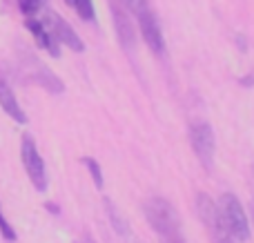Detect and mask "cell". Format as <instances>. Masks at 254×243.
<instances>
[{
  "label": "cell",
  "instance_id": "obj_5",
  "mask_svg": "<svg viewBox=\"0 0 254 243\" xmlns=\"http://www.w3.org/2000/svg\"><path fill=\"white\" fill-rule=\"evenodd\" d=\"M20 154H22V165H25L27 174H29L31 183L36 185V190L43 192L47 190V172H45V161L40 159L38 150H36V143L29 134L22 136V147H20Z\"/></svg>",
  "mask_w": 254,
  "mask_h": 243
},
{
  "label": "cell",
  "instance_id": "obj_9",
  "mask_svg": "<svg viewBox=\"0 0 254 243\" xmlns=\"http://www.w3.org/2000/svg\"><path fill=\"white\" fill-rule=\"evenodd\" d=\"M0 107H2V110L7 112L13 121H18V123H27V114L22 112V107L18 105V101H16V96H13L11 87H9L2 78H0Z\"/></svg>",
  "mask_w": 254,
  "mask_h": 243
},
{
  "label": "cell",
  "instance_id": "obj_15",
  "mask_svg": "<svg viewBox=\"0 0 254 243\" xmlns=\"http://www.w3.org/2000/svg\"><path fill=\"white\" fill-rule=\"evenodd\" d=\"M127 2V7L131 9V11L136 13V16H138V13H143V11H149V0H125Z\"/></svg>",
  "mask_w": 254,
  "mask_h": 243
},
{
  "label": "cell",
  "instance_id": "obj_13",
  "mask_svg": "<svg viewBox=\"0 0 254 243\" xmlns=\"http://www.w3.org/2000/svg\"><path fill=\"white\" fill-rule=\"evenodd\" d=\"M18 4H20V11L22 13L31 16V13H36L40 7H43V0H18Z\"/></svg>",
  "mask_w": 254,
  "mask_h": 243
},
{
  "label": "cell",
  "instance_id": "obj_14",
  "mask_svg": "<svg viewBox=\"0 0 254 243\" xmlns=\"http://www.w3.org/2000/svg\"><path fill=\"white\" fill-rule=\"evenodd\" d=\"M0 235H2L7 241H13V239H16V232H13V228L9 226V221L4 219L2 210H0Z\"/></svg>",
  "mask_w": 254,
  "mask_h": 243
},
{
  "label": "cell",
  "instance_id": "obj_1",
  "mask_svg": "<svg viewBox=\"0 0 254 243\" xmlns=\"http://www.w3.org/2000/svg\"><path fill=\"white\" fill-rule=\"evenodd\" d=\"M216 210H219V217L223 221L225 230L230 232V237L237 241H248L250 239V221L246 217V210H243L241 201L234 194L225 192L221 194L219 203H216Z\"/></svg>",
  "mask_w": 254,
  "mask_h": 243
},
{
  "label": "cell",
  "instance_id": "obj_11",
  "mask_svg": "<svg viewBox=\"0 0 254 243\" xmlns=\"http://www.w3.org/2000/svg\"><path fill=\"white\" fill-rule=\"evenodd\" d=\"M83 165L89 170V174H92L94 185H96V187H103V172H101V165H98V161L92 159V156H85V159H83Z\"/></svg>",
  "mask_w": 254,
  "mask_h": 243
},
{
  "label": "cell",
  "instance_id": "obj_18",
  "mask_svg": "<svg viewBox=\"0 0 254 243\" xmlns=\"http://www.w3.org/2000/svg\"><path fill=\"white\" fill-rule=\"evenodd\" d=\"M65 2H67V4H74V0H65Z\"/></svg>",
  "mask_w": 254,
  "mask_h": 243
},
{
  "label": "cell",
  "instance_id": "obj_7",
  "mask_svg": "<svg viewBox=\"0 0 254 243\" xmlns=\"http://www.w3.org/2000/svg\"><path fill=\"white\" fill-rule=\"evenodd\" d=\"M138 25H140V34H143L145 43H147V47L152 49V52L161 54L163 49H165V43H163V34H161V27H158L156 22V16L152 13V9L149 11H143L138 13Z\"/></svg>",
  "mask_w": 254,
  "mask_h": 243
},
{
  "label": "cell",
  "instance_id": "obj_2",
  "mask_svg": "<svg viewBox=\"0 0 254 243\" xmlns=\"http://www.w3.org/2000/svg\"><path fill=\"white\" fill-rule=\"evenodd\" d=\"M145 219L147 223L156 230L158 237H172V235H181V217L174 210V205L167 199L154 196L145 203Z\"/></svg>",
  "mask_w": 254,
  "mask_h": 243
},
{
  "label": "cell",
  "instance_id": "obj_3",
  "mask_svg": "<svg viewBox=\"0 0 254 243\" xmlns=\"http://www.w3.org/2000/svg\"><path fill=\"white\" fill-rule=\"evenodd\" d=\"M196 210H198V217H201L203 226L210 232L212 243H232V237L225 230L223 221H221V217H219L216 203H212V199L205 192H198L196 194Z\"/></svg>",
  "mask_w": 254,
  "mask_h": 243
},
{
  "label": "cell",
  "instance_id": "obj_17",
  "mask_svg": "<svg viewBox=\"0 0 254 243\" xmlns=\"http://www.w3.org/2000/svg\"><path fill=\"white\" fill-rule=\"evenodd\" d=\"M241 85H246V87H250V85H254V74L246 76V78H241Z\"/></svg>",
  "mask_w": 254,
  "mask_h": 243
},
{
  "label": "cell",
  "instance_id": "obj_16",
  "mask_svg": "<svg viewBox=\"0 0 254 243\" xmlns=\"http://www.w3.org/2000/svg\"><path fill=\"white\" fill-rule=\"evenodd\" d=\"M161 243H185L183 235H172V237H161Z\"/></svg>",
  "mask_w": 254,
  "mask_h": 243
},
{
  "label": "cell",
  "instance_id": "obj_4",
  "mask_svg": "<svg viewBox=\"0 0 254 243\" xmlns=\"http://www.w3.org/2000/svg\"><path fill=\"white\" fill-rule=\"evenodd\" d=\"M190 143H192L194 154L198 156V161L203 163L205 170H212L214 165V152H216V141L214 132L207 123H194L190 127Z\"/></svg>",
  "mask_w": 254,
  "mask_h": 243
},
{
  "label": "cell",
  "instance_id": "obj_12",
  "mask_svg": "<svg viewBox=\"0 0 254 243\" xmlns=\"http://www.w3.org/2000/svg\"><path fill=\"white\" fill-rule=\"evenodd\" d=\"M71 7L76 9V13H78L83 20H94V4L92 0H74V4Z\"/></svg>",
  "mask_w": 254,
  "mask_h": 243
},
{
  "label": "cell",
  "instance_id": "obj_19",
  "mask_svg": "<svg viewBox=\"0 0 254 243\" xmlns=\"http://www.w3.org/2000/svg\"><path fill=\"white\" fill-rule=\"evenodd\" d=\"M252 217H254V212H252Z\"/></svg>",
  "mask_w": 254,
  "mask_h": 243
},
{
  "label": "cell",
  "instance_id": "obj_8",
  "mask_svg": "<svg viewBox=\"0 0 254 243\" xmlns=\"http://www.w3.org/2000/svg\"><path fill=\"white\" fill-rule=\"evenodd\" d=\"M47 22H49V29L54 31V36H56L58 43H65L69 49H74V52H83L85 45L80 43V38L76 36V31L71 29L69 22H65L58 13L49 11L47 13Z\"/></svg>",
  "mask_w": 254,
  "mask_h": 243
},
{
  "label": "cell",
  "instance_id": "obj_10",
  "mask_svg": "<svg viewBox=\"0 0 254 243\" xmlns=\"http://www.w3.org/2000/svg\"><path fill=\"white\" fill-rule=\"evenodd\" d=\"M27 25V29L34 34V38H36V43L40 45L43 49H47L52 56H58V45L54 43V38L47 34V29H45V25L43 22H38V20H27L25 22Z\"/></svg>",
  "mask_w": 254,
  "mask_h": 243
},
{
  "label": "cell",
  "instance_id": "obj_6",
  "mask_svg": "<svg viewBox=\"0 0 254 243\" xmlns=\"http://www.w3.org/2000/svg\"><path fill=\"white\" fill-rule=\"evenodd\" d=\"M110 11H112V18H114V29H116V36L121 38L123 47L129 52L136 43V34H134V22L129 20V16L125 13V9L121 7V2H110Z\"/></svg>",
  "mask_w": 254,
  "mask_h": 243
}]
</instances>
